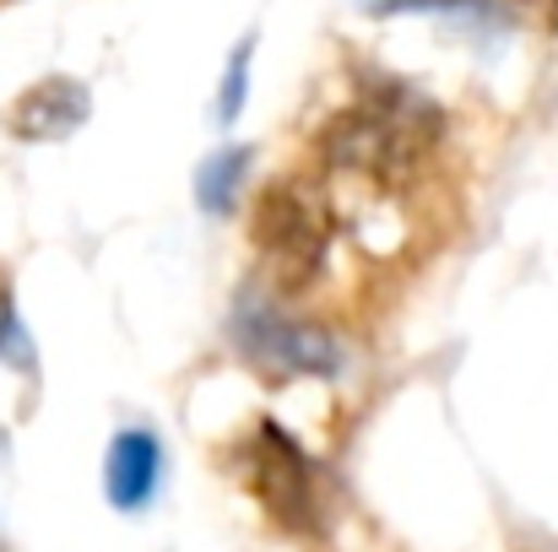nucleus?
Masks as SVG:
<instances>
[{
    "label": "nucleus",
    "instance_id": "8",
    "mask_svg": "<svg viewBox=\"0 0 558 552\" xmlns=\"http://www.w3.org/2000/svg\"><path fill=\"white\" fill-rule=\"evenodd\" d=\"M244 93H250V38L233 49V60H228V76H222V93H217V120H222V125H233V120H239V109H244Z\"/></svg>",
    "mask_w": 558,
    "mask_h": 552
},
{
    "label": "nucleus",
    "instance_id": "5",
    "mask_svg": "<svg viewBox=\"0 0 558 552\" xmlns=\"http://www.w3.org/2000/svg\"><path fill=\"white\" fill-rule=\"evenodd\" d=\"M163 488V439L153 428H125L114 433L104 455V499L120 515H142Z\"/></svg>",
    "mask_w": 558,
    "mask_h": 552
},
{
    "label": "nucleus",
    "instance_id": "3",
    "mask_svg": "<svg viewBox=\"0 0 558 552\" xmlns=\"http://www.w3.org/2000/svg\"><path fill=\"white\" fill-rule=\"evenodd\" d=\"M239 477L250 482L255 504L293 537H320L326 531V493H320V466L304 455V444L260 417L250 439L239 444Z\"/></svg>",
    "mask_w": 558,
    "mask_h": 552
},
{
    "label": "nucleus",
    "instance_id": "1",
    "mask_svg": "<svg viewBox=\"0 0 558 552\" xmlns=\"http://www.w3.org/2000/svg\"><path fill=\"white\" fill-rule=\"evenodd\" d=\"M445 136V114L428 93L407 87L401 76H369L353 103H342L320 131L315 152L326 169L369 184H412L428 152Z\"/></svg>",
    "mask_w": 558,
    "mask_h": 552
},
{
    "label": "nucleus",
    "instance_id": "9",
    "mask_svg": "<svg viewBox=\"0 0 558 552\" xmlns=\"http://www.w3.org/2000/svg\"><path fill=\"white\" fill-rule=\"evenodd\" d=\"M0 364L27 368L33 364V347H27V331L16 320V304H11V287L0 282Z\"/></svg>",
    "mask_w": 558,
    "mask_h": 552
},
{
    "label": "nucleus",
    "instance_id": "4",
    "mask_svg": "<svg viewBox=\"0 0 558 552\" xmlns=\"http://www.w3.org/2000/svg\"><path fill=\"white\" fill-rule=\"evenodd\" d=\"M228 331H233L239 358H250L271 379H337L342 373V347L320 326L288 315L282 304L260 293H239Z\"/></svg>",
    "mask_w": 558,
    "mask_h": 552
},
{
    "label": "nucleus",
    "instance_id": "2",
    "mask_svg": "<svg viewBox=\"0 0 558 552\" xmlns=\"http://www.w3.org/2000/svg\"><path fill=\"white\" fill-rule=\"evenodd\" d=\"M250 238L277 282V293H299L320 277L331 249V200L304 180H271L255 195Z\"/></svg>",
    "mask_w": 558,
    "mask_h": 552
},
{
    "label": "nucleus",
    "instance_id": "6",
    "mask_svg": "<svg viewBox=\"0 0 558 552\" xmlns=\"http://www.w3.org/2000/svg\"><path fill=\"white\" fill-rule=\"evenodd\" d=\"M87 114H93V98H87L82 82H71V76H44L38 87H27V93L11 103V136H22V142H60V136H71Z\"/></svg>",
    "mask_w": 558,
    "mask_h": 552
},
{
    "label": "nucleus",
    "instance_id": "7",
    "mask_svg": "<svg viewBox=\"0 0 558 552\" xmlns=\"http://www.w3.org/2000/svg\"><path fill=\"white\" fill-rule=\"evenodd\" d=\"M244 169H250V152H244V147H222L217 158H206V163H201V174H195V200H201V211L228 217V211L239 206Z\"/></svg>",
    "mask_w": 558,
    "mask_h": 552
}]
</instances>
